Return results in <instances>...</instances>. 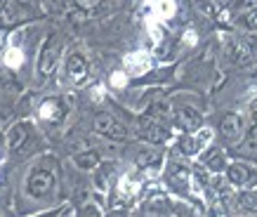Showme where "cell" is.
Listing matches in <instances>:
<instances>
[{
	"label": "cell",
	"mask_w": 257,
	"mask_h": 217,
	"mask_svg": "<svg viewBox=\"0 0 257 217\" xmlns=\"http://www.w3.org/2000/svg\"><path fill=\"white\" fill-rule=\"evenodd\" d=\"M219 132L231 142L241 140L243 132H245V118H243L241 114H226V116L222 118V123H219Z\"/></svg>",
	"instance_id": "cell-8"
},
{
	"label": "cell",
	"mask_w": 257,
	"mask_h": 217,
	"mask_svg": "<svg viewBox=\"0 0 257 217\" xmlns=\"http://www.w3.org/2000/svg\"><path fill=\"white\" fill-rule=\"evenodd\" d=\"M203 163L210 168L212 172L217 170H224L226 168V158H224V151H219V149H210L208 154L203 156Z\"/></svg>",
	"instance_id": "cell-13"
},
{
	"label": "cell",
	"mask_w": 257,
	"mask_h": 217,
	"mask_svg": "<svg viewBox=\"0 0 257 217\" xmlns=\"http://www.w3.org/2000/svg\"><path fill=\"white\" fill-rule=\"evenodd\" d=\"M73 163L78 165L80 170H94V168H99L101 156L97 151H80V154L73 156Z\"/></svg>",
	"instance_id": "cell-11"
},
{
	"label": "cell",
	"mask_w": 257,
	"mask_h": 217,
	"mask_svg": "<svg viewBox=\"0 0 257 217\" xmlns=\"http://www.w3.org/2000/svg\"><path fill=\"white\" fill-rule=\"evenodd\" d=\"M147 217H149V215H147Z\"/></svg>",
	"instance_id": "cell-27"
},
{
	"label": "cell",
	"mask_w": 257,
	"mask_h": 217,
	"mask_svg": "<svg viewBox=\"0 0 257 217\" xmlns=\"http://www.w3.org/2000/svg\"><path fill=\"white\" fill-rule=\"evenodd\" d=\"M250 114H252V118H257V99L250 104Z\"/></svg>",
	"instance_id": "cell-24"
},
{
	"label": "cell",
	"mask_w": 257,
	"mask_h": 217,
	"mask_svg": "<svg viewBox=\"0 0 257 217\" xmlns=\"http://www.w3.org/2000/svg\"><path fill=\"white\" fill-rule=\"evenodd\" d=\"M109 217H116V215H109Z\"/></svg>",
	"instance_id": "cell-26"
},
{
	"label": "cell",
	"mask_w": 257,
	"mask_h": 217,
	"mask_svg": "<svg viewBox=\"0 0 257 217\" xmlns=\"http://www.w3.org/2000/svg\"><path fill=\"white\" fill-rule=\"evenodd\" d=\"M55 184H57L55 172L45 170V168H36L29 175V179H26V194L31 196V198H45L55 189Z\"/></svg>",
	"instance_id": "cell-2"
},
{
	"label": "cell",
	"mask_w": 257,
	"mask_h": 217,
	"mask_svg": "<svg viewBox=\"0 0 257 217\" xmlns=\"http://www.w3.org/2000/svg\"><path fill=\"white\" fill-rule=\"evenodd\" d=\"M175 123L184 132H194L203 125V116H201V111L194 106H179L177 114H175Z\"/></svg>",
	"instance_id": "cell-9"
},
{
	"label": "cell",
	"mask_w": 257,
	"mask_h": 217,
	"mask_svg": "<svg viewBox=\"0 0 257 217\" xmlns=\"http://www.w3.org/2000/svg\"><path fill=\"white\" fill-rule=\"evenodd\" d=\"M33 137V123L31 121H19L8 130V149L10 151H19L24 149Z\"/></svg>",
	"instance_id": "cell-4"
},
{
	"label": "cell",
	"mask_w": 257,
	"mask_h": 217,
	"mask_svg": "<svg viewBox=\"0 0 257 217\" xmlns=\"http://www.w3.org/2000/svg\"><path fill=\"white\" fill-rule=\"evenodd\" d=\"M172 116V106L168 99H156L151 106H149V118H154V121H168Z\"/></svg>",
	"instance_id": "cell-12"
},
{
	"label": "cell",
	"mask_w": 257,
	"mask_h": 217,
	"mask_svg": "<svg viewBox=\"0 0 257 217\" xmlns=\"http://www.w3.org/2000/svg\"><path fill=\"white\" fill-rule=\"evenodd\" d=\"M255 5H257V0H234L236 10H250V8H255Z\"/></svg>",
	"instance_id": "cell-21"
},
{
	"label": "cell",
	"mask_w": 257,
	"mask_h": 217,
	"mask_svg": "<svg viewBox=\"0 0 257 217\" xmlns=\"http://www.w3.org/2000/svg\"><path fill=\"white\" fill-rule=\"evenodd\" d=\"M0 10H3V0H0Z\"/></svg>",
	"instance_id": "cell-25"
},
{
	"label": "cell",
	"mask_w": 257,
	"mask_h": 217,
	"mask_svg": "<svg viewBox=\"0 0 257 217\" xmlns=\"http://www.w3.org/2000/svg\"><path fill=\"white\" fill-rule=\"evenodd\" d=\"M59 215H62V208H55L50 212H45V215H36V217H59Z\"/></svg>",
	"instance_id": "cell-23"
},
{
	"label": "cell",
	"mask_w": 257,
	"mask_h": 217,
	"mask_svg": "<svg viewBox=\"0 0 257 217\" xmlns=\"http://www.w3.org/2000/svg\"><path fill=\"white\" fill-rule=\"evenodd\" d=\"M106 0H73V5L83 12H90V10H97L99 5H104Z\"/></svg>",
	"instance_id": "cell-19"
},
{
	"label": "cell",
	"mask_w": 257,
	"mask_h": 217,
	"mask_svg": "<svg viewBox=\"0 0 257 217\" xmlns=\"http://www.w3.org/2000/svg\"><path fill=\"white\" fill-rule=\"evenodd\" d=\"M140 137L151 142V144H163V142L170 137V132L165 130L158 121H154V118H142L140 121Z\"/></svg>",
	"instance_id": "cell-7"
},
{
	"label": "cell",
	"mask_w": 257,
	"mask_h": 217,
	"mask_svg": "<svg viewBox=\"0 0 257 217\" xmlns=\"http://www.w3.org/2000/svg\"><path fill=\"white\" fill-rule=\"evenodd\" d=\"M194 3V8L201 12L203 17H208V19H212V17L217 15V5H215V0H191Z\"/></svg>",
	"instance_id": "cell-16"
},
{
	"label": "cell",
	"mask_w": 257,
	"mask_h": 217,
	"mask_svg": "<svg viewBox=\"0 0 257 217\" xmlns=\"http://www.w3.org/2000/svg\"><path fill=\"white\" fill-rule=\"evenodd\" d=\"M226 179L234 186H250L257 182V170L250 168L248 163H231L226 165Z\"/></svg>",
	"instance_id": "cell-5"
},
{
	"label": "cell",
	"mask_w": 257,
	"mask_h": 217,
	"mask_svg": "<svg viewBox=\"0 0 257 217\" xmlns=\"http://www.w3.org/2000/svg\"><path fill=\"white\" fill-rule=\"evenodd\" d=\"M241 26L243 29H248V31H257V5L255 8L245 10L241 15Z\"/></svg>",
	"instance_id": "cell-18"
},
{
	"label": "cell",
	"mask_w": 257,
	"mask_h": 217,
	"mask_svg": "<svg viewBox=\"0 0 257 217\" xmlns=\"http://www.w3.org/2000/svg\"><path fill=\"white\" fill-rule=\"evenodd\" d=\"M161 151H142L140 156H137V165H142V168H149V165H158L161 163Z\"/></svg>",
	"instance_id": "cell-17"
},
{
	"label": "cell",
	"mask_w": 257,
	"mask_h": 217,
	"mask_svg": "<svg viewBox=\"0 0 257 217\" xmlns=\"http://www.w3.org/2000/svg\"><path fill=\"white\" fill-rule=\"evenodd\" d=\"M236 205H238L243 212H257V194L243 191V194L236 196Z\"/></svg>",
	"instance_id": "cell-15"
},
{
	"label": "cell",
	"mask_w": 257,
	"mask_h": 217,
	"mask_svg": "<svg viewBox=\"0 0 257 217\" xmlns=\"http://www.w3.org/2000/svg\"><path fill=\"white\" fill-rule=\"evenodd\" d=\"M226 54H229V59L236 66H250L252 64V54H250V50L243 45L241 40H229L226 43Z\"/></svg>",
	"instance_id": "cell-10"
},
{
	"label": "cell",
	"mask_w": 257,
	"mask_h": 217,
	"mask_svg": "<svg viewBox=\"0 0 257 217\" xmlns=\"http://www.w3.org/2000/svg\"><path fill=\"white\" fill-rule=\"evenodd\" d=\"M170 179H175L177 177L179 182H182V184H184V179H187V168H184V165H177V163H172L170 165Z\"/></svg>",
	"instance_id": "cell-20"
},
{
	"label": "cell",
	"mask_w": 257,
	"mask_h": 217,
	"mask_svg": "<svg viewBox=\"0 0 257 217\" xmlns=\"http://www.w3.org/2000/svg\"><path fill=\"white\" fill-rule=\"evenodd\" d=\"M92 128L101 137H109V140H118V142L127 140V128L113 116H109V114H97L92 121Z\"/></svg>",
	"instance_id": "cell-3"
},
{
	"label": "cell",
	"mask_w": 257,
	"mask_h": 217,
	"mask_svg": "<svg viewBox=\"0 0 257 217\" xmlns=\"http://www.w3.org/2000/svg\"><path fill=\"white\" fill-rule=\"evenodd\" d=\"M208 140V135H203L201 140L198 137H184V140L177 144V149L182 151V154H187V156H194V154H198L201 151V147H203V142Z\"/></svg>",
	"instance_id": "cell-14"
},
{
	"label": "cell",
	"mask_w": 257,
	"mask_h": 217,
	"mask_svg": "<svg viewBox=\"0 0 257 217\" xmlns=\"http://www.w3.org/2000/svg\"><path fill=\"white\" fill-rule=\"evenodd\" d=\"M59 54H62L59 36H57V33H50L45 38V43H43V47H40V52H38V76L40 78H47L57 69Z\"/></svg>",
	"instance_id": "cell-1"
},
{
	"label": "cell",
	"mask_w": 257,
	"mask_h": 217,
	"mask_svg": "<svg viewBox=\"0 0 257 217\" xmlns=\"http://www.w3.org/2000/svg\"><path fill=\"white\" fill-rule=\"evenodd\" d=\"M87 73H90V64H87L85 54L83 52H71L69 59H66V76L73 80V83H85Z\"/></svg>",
	"instance_id": "cell-6"
},
{
	"label": "cell",
	"mask_w": 257,
	"mask_h": 217,
	"mask_svg": "<svg viewBox=\"0 0 257 217\" xmlns=\"http://www.w3.org/2000/svg\"><path fill=\"white\" fill-rule=\"evenodd\" d=\"M83 217H101V212H99V208L97 205H85V210H83Z\"/></svg>",
	"instance_id": "cell-22"
}]
</instances>
